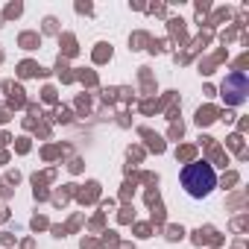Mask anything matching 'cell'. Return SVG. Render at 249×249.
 <instances>
[{"mask_svg":"<svg viewBox=\"0 0 249 249\" xmlns=\"http://www.w3.org/2000/svg\"><path fill=\"white\" fill-rule=\"evenodd\" d=\"M182 188H185L188 196L205 199V196L217 188V173H214V167H211L208 161H191V164H185V170H182Z\"/></svg>","mask_w":249,"mask_h":249,"instance_id":"1","label":"cell"},{"mask_svg":"<svg viewBox=\"0 0 249 249\" xmlns=\"http://www.w3.org/2000/svg\"><path fill=\"white\" fill-rule=\"evenodd\" d=\"M246 88H249V82H246L243 73H229V76H226V85H223V97H226V103H231V106L243 103Z\"/></svg>","mask_w":249,"mask_h":249,"instance_id":"2","label":"cell"}]
</instances>
